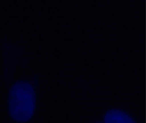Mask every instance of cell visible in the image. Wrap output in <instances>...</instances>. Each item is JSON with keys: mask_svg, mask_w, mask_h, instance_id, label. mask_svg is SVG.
<instances>
[{"mask_svg": "<svg viewBox=\"0 0 146 123\" xmlns=\"http://www.w3.org/2000/svg\"><path fill=\"white\" fill-rule=\"evenodd\" d=\"M37 104L36 88L32 82L18 80L7 93V107L10 118L15 123H28L34 117Z\"/></svg>", "mask_w": 146, "mask_h": 123, "instance_id": "6da1fadb", "label": "cell"}, {"mask_svg": "<svg viewBox=\"0 0 146 123\" xmlns=\"http://www.w3.org/2000/svg\"><path fill=\"white\" fill-rule=\"evenodd\" d=\"M103 123H137L130 113L119 108L107 110L103 116Z\"/></svg>", "mask_w": 146, "mask_h": 123, "instance_id": "7a4b0ae2", "label": "cell"}, {"mask_svg": "<svg viewBox=\"0 0 146 123\" xmlns=\"http://www.w3.org/2000/svg\"><path fill=\"white\" fill-rule=\"evenodd\" d=\"M93 123H102V122H99V121H96V122H93Z\"/></svg>", "mask_w": 146, "mask_h": 123, "instance_id": "3957f363", "label": "cell"}]
</instances>
